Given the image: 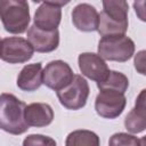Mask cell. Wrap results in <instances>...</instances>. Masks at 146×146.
Listing matches in <instances>:
<instances>
[{"instance_id": "6da1fadb", "label": "cell", "mask_w": 146, "mask_h": 146, "mask_svg": "<svg viewBox=\"0 0 146 146\" xmlns=\"http://www.w3.org/2000/svg\"><path fill=\"white\" fill-rule=\"evenodd\" d=\"M25 103L15 95L3 92L0 95V129L11 133L22 135L27 131L29 124L24 117Z\"/></svg>"}, {"instance_id": "7a4b0ae2", "label": "cell", "mask_w": 146, "mask_h": 146, "mask_svg": "<svg viewBox=\"0 0 146 146\" xmlns=\"http://www.w3.org/2000/svg\"><path fill=\"white\" fill-rule=\"evenodd\" d=\"M30 18L27 0H0V21L7 32L24 33L29 27Z\"/></svg>"}, {"instance_id": "3957f363", "label": "cell", "mask_w": 146, "mask_h": 146, "mask_svg": "<svg viewBox=\"0 0 146 146\" xmlns=\"http://www.w3.org/2000/svg\"><path fill=\"white\" fill-rule=\"evenodd\" d=\"M135 52V42L125 34L106 35L98 42V55L107 60L127 62Z\"/></svg>"}, {"instance_id": "277c9868", "label": "cell", "mask_w": 146, "mask_h": 146, "mask_svg": "<svg viewBox=\"0 0 146 146\" xmlns=\"http://www.w3.org/2000/svg\"><path fill=\"white\" fill-rule=\"evenodd\" d=\"M59 103L67 110L76 111L86 106L90 88L87 80L79 74H74L71 82L63 89L56 91Z\"/></svg>"}, {"instance_id": "5b68a950", "label": "cell", "mask_w": 146, "mask_h": 146, "mask_svg": "<svg viewBox=\"0 0 146 146\" xmlns=\"http://www.w3.org/2000/svg\"><path fill=\"white\" fill-rule=\"evenodd\" d=\"M31 43L21 36H8L0 42V58L9 64L26 63L33 57Z\"/></svg>"}, {"instance_id": "8992f818", "label": "cell", "mask_w": 146, "mask_h": 146, "mask_svg": "<svg viewBox=\"0 0 146 146\" xmlns=\"http://www.w3.org/2000/svg\"><path fill=\"white\" fill-rule=\"evenodd\" d=\"M95 100L96 113L104 119H116L127 105L124 94L113 89H99Z\"/></svg>"}, {"instance_id": "52a82bcc", "label": "cell", "mask_w": 146, "mask_h": 146, "mask_svg": "<svg viewBox=\"0 0 146 146\" xmlns=\"http://www.w3.org/2000/svg\"><path fill=\"white\" fill-rule=\"evenodd\" d=\"M73 76V71L66 62L60 59L51 60L42 70V84L58 91L66 87Z\"/></svg>"}, {"instance_id": "ba28073f", "label": "cell", "mask_w": 146, "mask_h": 146, "mask_svg": "<svg viewBox=\"0 0 146 146\" xmlns=\"http://www.w3.org/2000/svg\"><path fill=\"white\" fill-rule=\"evenodd\" d=\"M82 75L96 82L102 81L108 73V67L103 57L95 52H82L78 58Z\"/></svg>"}, {"instance_id": "9c48e42d", "label": "cell", "mask_w": 146, "mask_h": 146, "mask_svg": "<svg viewBox=\"0 0 146 146\" xmlns=\"http://www.w3.org/2000/svg\"><path fill=\"white\" fill-rule=\"evenodd\" d=\"M27 41L38 52H51L59 44V32L57 29L44 31L33 24L27 30Z\"/></svg>"}, {"instance_id": "30bf717a", "label": "cell", "mask_w": 146, "mask_h": 146, "mask_svg": "<svg viewBox=\"0 0 146 146\" xmlns=\"http://www.w3.org/2000/svg\"><path fill=\"white\" fill-rule=\"evenodd\" d=\"M73 25L82 32L97 31L98 11L89 3H79L72 10Z\"/></svg>"}, {"instance_id": "8fae6325", "label": "cell", "mask_w": 146, "mask_h": 146, "mask_svg": "<svg viewBox=\"0 0 146 146\" xmlns=\"http://www.w3.org/2000/svg\"><path fill=\"white\" fill-rule=\"evenodd\" d=\"M24 117L29 127L43 128L49 125L54 120V111L49 104L32 103L25 106Z\"/></svg>"}, {"instance_id": "7c38bea8", "label": "cell", "mask_w": 146, "mask_h": 146, "mask_svg": "<svg viewBox=\"0 0 146 146\" xmlns=\"http://www.w3.org/2000/svg\"><path fill=\"white\" fill-rule=\"evenodd\" d=\"M62 19V9L60 7L52 6L49 3H42L34 14V25L44 31L56 30Z\"/></svg>"}, {"instance_id": "4fadbf2b", "label": "cell", "mask_w": 146, "mask_h": 146, "mask_svg": "<svg viewBox=\"0 0 146 146\" xmlns=\"http://www.w3.org/2000/svg\"><path fill=\"white\" fill-rule=\"evenodd\" d=\"M145 89H143L136 99L135 107L128 113L124 119V127L131 133H139L146 129V112H145Z\"/></svg>"}, {"instance_id": "5bb4252c", "label": "cell", "mask_w": 146, "mask_h": 146, "mask_svg": "<svg viewBox=\"0 0 146 146\" xmlns=\"http://www.w3.org/2000/svg\"><path fill=\"white\" fill-rule=\"evenodd\" d=\"M17 87L23 91H34L42 84V64L33 63L25 65L17 76Z\"/></svg>"}, {"instance_id": "9a60e30c", "label": "cell", "mask_w": 146, "mask_h": 146, "mask_svg": "<svg viewBox=\"0 0 146 146\" xmlns=\"http://www.w3.org/2000/svg\"><path fill=\"white\" fill-rule=\"evenodd\" d=\"M128 30V21H117L108 17L104 11L98 14L97 31L102 36L125 34Z\"/></svg>"}, {"instance_id": "2e32d148", "label": "cell", "mask_w": 146, "mask_h": 146, "mask_svg": "<svg viewBox=\"0 0 146 146\" xmlns=\"http://www.w3.org/2000/svg\"><path fill=\"white\" fill-rule=\"evenodd\" d=\"M98 89H113L124 94L129 87L128 78L117 71H108L107 75L99 82H97Z\"/></svg>"}, {"instance_id": "e0dca14e", "label": "cell", "mask_w": 146, "mask_h": 146, "mask_svg": "<svg viewBox=\"0 0 146 146\" xmlns=\"http://www.w3.org/2000/svg\"><path fill=\"white\" fill-rule=\"evenodd\" d=\"M100 144L97 133L90 130H75L68 133L65 145L66 146H98Z\"/></svg>"}, {"instance_id": "ac0fdd59", "label": "cell", "mask_w": 146, "mask_h": 146, "mask_svg": "<svg viewBox=\"0 0 146 146\" xmlns=\"http://www.w3.org/2000/svg\"><path fill=\"white\" fill-rule=\"evenodd\" d=\"M103 11L111 18L117 21H128L129 5L127 0H102Z\"/></svg>"}, {"instance_id": "d6986e66", "label": "cell", "mask_w": 146, "mask_h": 146, "mask_svg": "<svg viewBox=\"0 0 146 146\" xmlns=\"http://www.w3.org/2000/svg\"><path fill=\"white\" fill-rule=\"evenodd\" d=\"M110 145H141V141L135 137L133 135L130 133H125V132H117L114 133L110 140H108Z\"/></svg>"}, {"instance_id": "ffe728a7", "label": "cell", "mask_w": 146, "mask_h": 146, "mask_svg": "<svg viewBox=\"0 0 146 146\" xmlns=\"http://www.w3.org/2000/svg\"><path fill=\"white\" fill-rule=\"evenodd\" d=\"M23 145L24 146H34V145H41V146H47V145H50V146H55L56 145V141L55 139L48 137V136H43V135H30L27 136L24 141H23Z\"/></svg>"}, {"instance_id": "44dd1931", "label": "cell", "mask_w": 146, "mask_h": 146, "mask_svg": "<svg viewBox=\"0 0 146 146\" xmlns=\"http://www.w3.org/2000/svg\"><path fill=\"white\" fill-rule=\"evenodd\" d=\"M144 57H145V50L139 51L135 56V67L140 74H145V68H144L145 67V60H144Z\"/></svg>"}, {"instance_id": "7402d4cb", "label": "cell", "mask_w": 146, "mask_h": 146, "mask_svg": "<svg viewBox=\"0 0 146 146\" xmlns=\"http://www.w3.org/2000/svg\"><path fill=\"white\" fill-rule=\"evenodd\" d=\"M42 1H44V3H49V5H52V6L62 7V6L67 5L71 0H42Z\"/></svg>"}, {"instance_id": "603a6c76", "label": "cell", "mask_w": 146, "mask_h": 146, "mask_svg": "<svg viewBox=\"0 0 146 146\" xmlns=\"http://www.w3.org/2000/svg\"><path fill=\"white\" fill-rule=\"evenodd\" d=\"M32 1H33V2H36V3H38V2H41L42 0H32Z\"/></svg>"}, {"instance_id": "cb8c5ba5", "label": "cell", "mask_w": 146, "mask_h": 146, "mask_svg": "<svg viewBox=\"0 0 146 146\" xmlns=\"http://www.w3.org/2000/svg\"><path fill=\"white\" fill-rule=\"evenodd\" d=\"M0 42H1V41H0Z\"/></svg>"}]
</instances>
